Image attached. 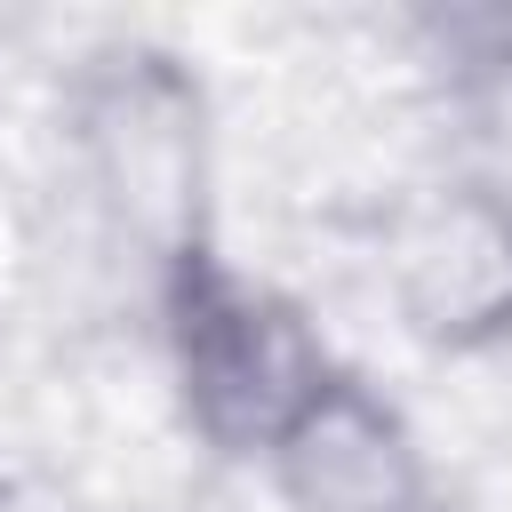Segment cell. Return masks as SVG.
Here are the masks:
<instances>
[{
  "mask_svg": "<svg viewBox=\"0 0 512 512\" xmlns=\"http://www.w3.org/2000/svg\"><path fill=\"white\" fill-rule=\"evenodd\" d=\"M160 336L200 440L232 456H280L352 384L304 304L248 280L208 240L160 272Z\"/></svg>",
  "mask_w": 512,
  "mask_h": 512,
  "instance_id": "cell-1",
  "label": "cell"
},
{
  "mask_svg": "<svg viewBox=\"0 0 512 512\" xmlns=\"http://www.w3.org/2000/svg\"><path fill=\"white\" fill-rule=\"evenodd\" d=\"M384 272L416 336L448 352L512 336V200L488 184H440L408 200L384 240Z\"/></svg>",
  "mask_w": 512,
  "mask_h": 512,
  "instance_id": "cell-2",
  "label": "cell"
}]
</instances>
